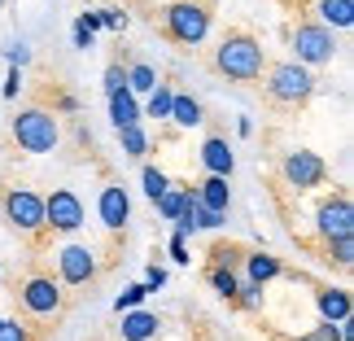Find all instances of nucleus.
<instances>
[{"instance_id": "nucleus-1", "label": "nucleus", "mask_w": 354, "mask_h": 341, "mask_svg": "<svg viewBox=\"0 0 354 341\" xmlns=\"http://www.w3.org/2000/svg\"><path fill=\"white\" fill-rule=\"evenodd\" d=\"M214 71L236 79V84H250V79L263 75V44L245 31H232L223 35V44L214 48Z\"/></svg>"}, {"instance_id": "nucleus-2", "label": "nucleus", "mask_w": 354, "mask_h": 341, "mask_svg": "<svg viewBox=\"0 0 354 341\" xmlns=\"http://www.w3.org/2000/svg\"><path fill=\"white\" fill-rule=\"evenodd\" d=\"M13 145L26 149V154H53L62 140V127H57V114L53 110H39V105H26L13 118Z\"/></svg>"}, {"instance_id": "nucleus-3", "label": "nucleus", "mask_w": 354, "mask_h": 341, "mask_svg": "<svg viewBox=\"0 0 354 341\" xmlns=\"http://www.w3.org/2000/svg\"><path fill=\"white\" fill-rule=\"evenodd\" d=\"M162 22H167V35L175 44H188V48H197L210 35V9L201 0H171Z\"/></svg>"}, {"instance_id": "nucleus-4", "label": "nucleus", "mask_w": 354, "mask_h": 341, "mask_svg": "<svg viewBox=\"0 0 354 341\" xmlns=\"http://www.w3.org/2000/svg\"><path fill=\"white\" fill-rule=\"evenodd\" d=\"M267 97L276 105H306L315 97V75L297 62H276L267 71Z\"/></svg>"}, {"instance_id": "nucleus-5", "label": "nucleus", "mask_w": 354, "mask_h": 341, "mask_svg": "<svg viewBox=\"0 0 354 341\" xmlns=\"http://www.w3.org/2000/svg\"><path fill=\"white\" fill-rule=\"evenodd\" d=\"M293 53H297V66H328L333 57H337V35L328 31V26H319V22H297L293 26Z\"/></svg>"}, {"instance_id": "nucleus-6", "label": "nucleus", "mask_w": 354, "mask_h": 341, "mask_svg": "<svg viewBox=\"0 0 354 341\" xmlns=\"http://www.w3.org/2000/svg\"><path fill=\"white\" fill-rule=\"evenodd\" d=\"M18 302L26 315H35V320H53L62 311L66 302V293H62V284L53 280V276H26L22 280V289H18Z\"/></svg>"}, {"instance_id": "nucleus-7", "label": "nucleus", "mask_w": 354, "mask_h": 341, "mask_svg": "<svg viewBox=\"0 0 354 341\" xmlns=\"http://www.w3.org/2000/svg\"><path fill=\"white\" fill-rule=\"evenodd\" d=\"M315 232L328 241H342V237H354V206H350V193H333L319 201L315 210Z\"/></svg>"}, {"instance_id": "nucleus-8", "label": "nucleus", "mask_w": 354, "mask_h": 341, "mask_svg": "<svg viewBox=\"0 0 354 341\" xmlns=\"http://www.w3.org/2000/svg\"><path fill=\"white\" fill-rule=\"evenodd\" d=\"M280 171H284V180H289V188H297V193L319 188L324 180H328V162H324L319 154H310V149H293V154H284Z\"/></svg>"}, {"instance_id": "nucleus-9", "label": "nucleus", "mask_w": 354, "mask_h": 341, "mask_svg": "<svg viewBox=\"0 0 354 341\" xmlns=\"http://www.w3.org/2000/svg\"><path fill=\"white\" fill-rule=\"evenodd\" d=\"M5 219L18 232H39L44 228V197L35 188H9L5 193Z\"/></svg>"}, {"instance_id": "nucleus-10", "label": "nucleus", "mask_w": 354, "mask_h": 341, "mask_svg": "<svg viewBox=\"0 0 354 341\" xmlns=\"http://www.w3.org/2000/svg\"><path fill=\"white\" fill-rule=\"evenodd\" d=\"M84 201H79V193H71V188H53V193L44 197V228L53 232H79L84 228Z\"/></svg>"}, {"instance_id": "nucleus-11", "label": "nucleus", "mask_w": 354, "mask_h": 341, "mask_svg": "<svg viewBox=\"0 0 354 341\" xmlns=\"http://www.w3.org/2000/svg\"><path fill=\"white\" fill-rule=\"evenodd\" d=\"M92 280H97V254L88 245H62L57 250V284L84 289Z\"/></svg>"}, {"instance_id": "nucleus-12", "label": "nucleus", "mask_w": 354, "mask_h": 341, "mask_svg": "<svg viewBox=\"0 0 354 341\" xmlns=\"http://www.w3.org/2000/svg\"><path fill=\"white\" fill-rule=\"evenodd\" d=\"M315 311L319 324H346L354 320V297L346 284H324V289H315Z\"/></svg>"}, {"instance_id": "nucleus-13", "label": "nucleus", "mask_w": 354, "mask_h": 341, "mask_svg": "<svg viewBox=\"0 0 354 341\" xmlns=\"http://www.w3.org/2000/svg\"><path fill=\"white\" fill-rule=\"evenodd\" d=\"M97 214H101V223L118 232V228H127L131 219V197H127V188L122 184H105L101 188V201H97Z\"/></svg>"}, {"instance_id": "nucleus-14", "label": "nucleus", "mask_w": 354, "mask_h": 341, "mask_svg": "<svg viewBox=\"0 0 354 341\" xmlns=\"http://www.w3.org/2000/svg\"><path fill=\"white\" fill-rule=\"evenodd\" d=\"M201 167H206V175H219V180H227V175L236 171V154H232V145H227L223 136H210V140L201 145Z\"/></svg>"}, {"instance_id": "nucleus-15", "label": "nucleus", "mask_w": 354, "mask_h": 341, "mask_svg": "<svg viewBox=\"0 0 354 341\" xmlns=\"http://www.w3.org/2000/svg\"><path fill=\"white\" fill-rule=\"evenodd\" d=\"M193 197H197L201 210H219V214H227V206H232V188H227V180H219V175H206V180L193 188Z\"/></svg>"}, {"instance_id": "nucleus-16", "label": "nucleus", "mask_w": 354, "mask_h": 341, "mask_svg": "<svg viewBox=\"0 0 354 341\" xmlns=\"http://www.w3.org/2000/svg\"><path fill=\"white\" fill-rule=\"evenodd\" d=\"M158 329H162V320L153 315V311H127L122 315V329H118V337L122 341H153L158 337Z\"/></svg>"}, {"instance_id": "nucleus-17", "label": "nucleus", "mask_w": 354, "mask_h": 341, "mask_svg": "<svg viewBox=\"0 0 354 341\" xmlns=\"http://www.w3.org/2000/svg\"><path fill=\"white\" fill-rule=\"evenodd\" d=\"M276 276H284V267H280V258H271V254H263V250H254V254H245V280L250 284H271Z\"/></svg>"}, {"instance_id": "nucleus-18", "label": "nucleus", "mask_w": 354, "mask_h": 341, "mask_svg": "<svg viewBox=\"0 0 354 341\" xmlns=\"http://www.w3.org/2000/svg\"><path fill=\"white\" fill-rule=\"evenodd\" d=\"M319 26L328 31H350L354 26V0H319Z\"/></svg>"}, {"instance_id": "nucleus-19", "label": "nucleus", "mask_w": 354, "mask_h": 341, "mask_svg": "<svg viewBox=\"0 0 354 341\" xmlns=\"http://www.w3.org/2000/svg\"><path fill=\"white\" fill-rule=\"evenodd\" d=\"M110 122H114V131H122V127H136V122H140V101H136L127 88L110 97Z\"/></svg>"}, {"instance_id": "nucleus-20", "label": "nucleus", "mask_w": 354, "mask_h": 341, "mask_svg": "<svg viewBox=\"0 0 354 341\" xmlns=\"http://www.w3.org/2000/svg\"><path fill=\"white\" fill-rule=\"evenodd\" d=\"M171 122H175V127H201V122H206V110H201L197 97L175 92V101H171Z\"/></svg>"}, {"instance_id": "nucleus-21", "label": "nucleus", "mask_w": 354, "mask_h": 341, "mask_svg": "<svg viewBox=\"0 0 354 341\" xmlns=\"http://www.w3.org/2000/svg\"><path fill=\"white\" fill-rule=\"evenodd\" d=\"M153 88H158V71H153L149 62H131V66H127V92L140 101V97H149Z\"/></svg>"}, {"instance_id": "nucleus-22", "label": "nucleus", "mask_w": 354, "mask_h": 341, "mask_svg": "<svg viewBox=\"0 0 354 341\" xmlns=\"http://www.w3.org/2000/svg\"><path fill=\"white\" fill-rule=\"evenodd\" d=\"M188 193H193V188H180V184H171L167 193H162V197L153 201V206H158V214H162L167 223H175V219H180V210H184V201H188Z\"/></svg>"}, {"instance_id": "nucleus-23", "label": "nucleus", "mask_w": 354, "mask_h": 341, "mask_svg": "<svg viewBox=\"0 0 354 341\" xmlns=\"http://www.w3.org/2000/svg\"><path fill=\"white\" fill-rule=\"evenodd\" d=\"M171 101H175V88L171 84H158L153 92H149V101H145V110L149 118H171Z\"/></svg>"}, {"instance_id": "nucleus-24", "label": "nucleus", "mask_w": 354, "mask_h": 341, "mask_svg": "<svg viewBox=\"0 0 354 341\" xmlns=\"http://www.w3.org/2000/svg\"><path fill=\"white\" fill-rule=\"evenodd\" d=\"M118 145H122V158H145L149 154V136H145L140 122H136V127H122L118 131Z\"/></svg>"}, {"instance_id": "nucleus-25", "label": "nucleus", "mask_w": 354, "mask_h": 341, "mask_svg": "<svg viewBox=\"0 0 354 341\" xmlns=\"http://www.w3.org/2000/svg\"><path fill=\"white\" fill-rule=\"evenodd\" d=\"M210 284H214V293H223L227 302L236 297V284H241V276H236V267H219V263H210Z\"/></svg>"}, {"instance_id": "nucleus-26", "label": "nucleus", "mask_w": 354, "mask_h": 341, "mask_svg": "<svg viewBox=\"0 0 354 341\" xmlns=\"http://www.w3.org/2000/svg\"><path fill=\"white\" fill-rule=\"evenodd\" d=\"M140 184H145V197H149V201H158V197L171 188V175L162 171V167H145V171H140Z\"/></svg>"}, {"instance_id": "nucleus-27", "label": "nucleus", "mask_w": 354, "mask_h": 341, "mask_svg": "<svg viewBox=\"0 0 354 341\" xmlns=\"http://www.w3.org/2000/svg\"><path fill=\"white\" fill-rule=\"evenodd\" d=\"M145 297H149L145 284H127V289L114 297V311H118V315H127V311H140V306H145Z\"/></svg>"}, {"instance_id": "nucleus-28", "label": "nucleus", "mask_w": 354, "mask_h": 341, "mask_svg": "<svg viewBox=\"0 0 354 341\" xmlns=\"http://www.w3.org/2000/svg\"><path fill=\"white\" fill-rule=\"evenodd\" d=\"M232 302H236L241 311H258V306H263V289H258V284H250V280H241Z\"/></svg>"}, {"instance_id": "nucleus-29", "label": "nucleus", "mask_w": 354, "mask_h": 341, "mask_svg": "<svg viewBox=\"0 0 354 341\" xmlns=\"http://www.w3.org/2000/svg\"><path fill=\"white\" fill-rule=\"evenodd\" d=\"M328 258L337 267H354V237H342V241H328Z\"/></svg>"}, {"instance_id": "nucleus-30", "label": "nucleus", "mask_w": 354, "mask_h": 341, "mask_svg": "<svg viewBox=\"0 0 354 341\" xmlns=\"http://www.w3.org/2000/svg\"><path fill=\"white\" fill-rule=\"evenodd\" d=\"M5 62H9V71H22V66L31 62V48H26L22 39H9V48H5Z\"/></svg>"}, {"instance_id": "nucleus-31", "label": "nucleus", "mask_w": 354, "mask_h": 341, "mask_svg": "<svg viewBox=\"0 0 354 341\" xmlns=\"http://www.w3.org/2000/svg\"><path fill=\"white\" fill-rule=\"evenodd\" d=\"M0 341H31V329L18 324V320H5V315H0Z\"/></svg>"}, {"instance_id": "nucleus-32", "label": "nucleus", "mask_w": 354, "mask_h": 341, "mask_svg": "<svg viewBox=\"0 0 354 341\" xmlns=\"http://www.w3.org/2000/svg\"><path fill=\"white\" fill-rule=\"evenodd\" d=\"M105 97H114V92H122L127 88V71H122V66H105Z\"/></svg>"}, {"instance_id": "nucleus-33", "label": "nucleus", "mask_w": 354, "mask_h": 341, "mask_svg": "<svg viewBox=\"0 0 354 341\" xmlns=\"http://www.w3.org/2000/svg\"><path fill=\"white\" fill-rule=\"evenodd\" d=\"M297 341H342V329L337 324H315V329H306Z\"/></svg>"}, {"instance_id": "nucleus-34", "label": "nucleus", "mask_w": 354, "mask_h": 341, "mask_svg": "<svg viewBox=\"0 0 354 341\" xmlns=\"http://www.w3.org/2000/svg\"><path fill=\"white\" fill-rule=\"evenodd\" d=\"M227 223V214H219V210H201L197 206V232H219Z\"/></svg>"}, {"instance_id": "nucleus-35", "label": "nucleus", "mask_w": 354, "mask_h": 341, "mask_svg": "<svg viewBox=\"0 0 354 341\" xmlns=\"http://www.w3.org/2000/svg\"><path fill=\"white\" fill-rule=\"evenodd\" d=\"M18 92H22V71H9V75H5V88H0V97H5V101H18Z\"/></svg>"}, {"instance_id": "nucleus-36", "label": "nucleus", "mask_w": 354, "mask_h": 341, "mask_svg": "<svg viewBox=\"0 0 354 341\" xmlns=\"http://www.w3.org/2000/svg\"><path fill=\"white\" fill-rule=\"evenodd\" d=\"M167 250H171V258H175L180 267H188V263H193V254H188V241H184V237H171V245H167Z\"/></svg>"}, {"instance_id": "nucleus-37", "label": "nucleus", "mask_w": 354, "mask_h": 341, "mask_svg": "<svg viewBox=\"0 0 354 341\" xmlns=\"http://www.w3.org/2000/svg\"><path fill=\"white\" fill-rule=\"evenodd\" d=\"M71 39H75V48H92V39H97V31H88V26L75 18V26H71Z\"/></svg>"}, {"instance_id": "nucleus-38", "label": "nucleus", "mask_w": 354, "mask_h": 341, "mask_svg": "<svg viewBox=\"0 0 354 341\" xmlns=\"http://www.w3.org/2000/svg\"><path fill=\"white\" fill-rule=\"evenodd\" d=\"M140 284H145V289H149V293H158V289H162V284H167V267H149Z\"/></svg>"}, {"instance_id": "nucleus-39", "label": "nucleus", "mask_w": 354, "mask_h": 341, "mask_svg": "<svg viewBox=\"0 0 354 341\" xmlns=\"http://www.w3.org/2000/svg\"><path fill=\"white\" fill-rule=\"evenodd\" d=\"M101 26H110V31H122V26H127V13H122V9H101Z\"/></svg>"}, {"instance_id": "nucleus-40", "label": "nucleus", "mask_w": 354, "mask_h": 341, "mask_svg": "<svg viewBox=\"0 0 354 341\" xmlns=\"http://www.w3.org/2000/svg\"><path fill=\"white\" fill-rule=\"evenodd\" d=\"M57 110H62V114H75V110H79V101L71 97V92H62V97H57Z\"/></svg>"}, {"instance_id": "nucleus-41", "label": "nucleus", "mask_w": 354, "mask_h": 341, "mask_svg": "<svg viewBox=\"0 0 354 341\" xmlns=\"http://www.w3.org/2000/svg\"><path fill=\"white\" fill-rule=\"evenodd\" d=\"M254 131V118H236V136H250Z\"/></svg>"}, {"instance_id": "nucleus-42", "label": "nucleus", "mask_w": 354, "mask_h": 341, "mask_svg": "<svg viewBox=\"0 0 354 341\" xmlns=\"http://www.w3.org/2000/svg\"><path fill=\"white\" fill-rule=\"evenodd\" d=\"M0 5H5V0H0Z\"/></svg>"}]
</instances>
